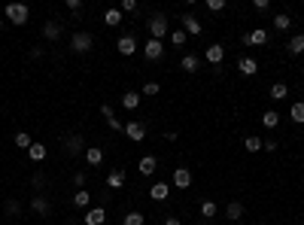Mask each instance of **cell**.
Listing matches in <instances>:
<instances>
[{
	"label": "cell",
	"instance_id": "1",
	"mask_svg": "<svg viewBox=\"0 0 304 225\" xmlns=\"http://www.w3.org/2000/svg\"><path fill=\"white\" fill-rule=\"evenodd\" d=\"M146 28H149V40H165L168 33H170V31H168V19H165L162 12H155L152 19L146 22Z\"/></svg>",
	"mask_w": 304,
	"mask_h": 225
},
{
	"label": "cell",
	"instance_id": "2",
	"mask_svg": "<svg viewBox=\"0 0 304 225\" xmlns=\"http://www.w3.org/2000/svg\"><path fill=\"white\" fill-rule=\"evenodd\" d=\"M28 19H31V9H28L25 3H6V22H12V25H28Z\"/></svg>",
	"mask_w": 304,
	"mask_h": 225
},
{
	"label": "cell",
	"instance_id": "3",
	"mask_svg": "<svg viewBox=\"0 0 304 225\" xmlns=\"http://www.w3.org/2000/svg\"><path fill=\"white\" fill-rule=\"evenodd\" d=\"M70 43H73V49L79 52V55H85V52H92V46H95V37H92L88 31H76Z\"/></svg>",
	"mask_w": 304,
	"mask_h": 225
},
{
	"label": "cell",
	"instance_id": "4",
	"mask_svg": "<svg viewBox=\"0 0 304 225\" xmlns=\"http://www.w3.org/2000/svg\"><path fill=\"white\" fill-rule=\"evenodd\" d=\"M125 137H128V140H134V143H140L143 137H146V125L143 122H125Z\"/></svg>",
	"mask_w": 304,
	"mask_h": 225
},
{
	"label": "cell",
	"instance_id": "5",
	"mask_svg": "<svg viewBox=\"0 0 304 225\" xmlns=\"http://www.w3.org/2000/svg\"><path fill=\"white\" fill-rule=\"evenodd\" d=\"M143 55H146V61H158V58L165 55V43H162V40H146Z\"/></svg>",
	"mask_w": 304,
	"mask_h": 225
},
{
	"label": "cell",
	"instance_id": "6",
	"mask_svg": "<svg viewBox=\"0 0 304 225\" xmlns=\"http://www.w3.org/2000/svg\"><path fill=\"white\" fill-rule=\"evenodd\" d=\"M180 25H183V31L189 33V37H201V31H204V28H201V22L195 19L192 12H186V15H183V19H180Z\"/></svg>",
	"mask_w": 304,
	"mask_h": 225
},
{
	"label": "cell",
	"instance_id": "7",
	"mask_svg": "<svg viewBox=\"0 0 304 225\" xmlns=\"http://www.w3.org/2000/svg\"><path fill=\"white\" fill-rule=\"evenodd\" d=\"M243 43L246 46H265L268 43V31L265 28H253L249 33H243Z\"/></svg>",
	"mask_w": 304,
	"mask_h": 225
},
{
	"label": "cell",
	"instance_id": "8",
	"mask_svg": "<svg viewBox=\"0 0 304 225\" xmlns=\"http://www.w3.org/2000/svg\"><path fill=\"white\" fill-rule=\"evenodd\" d=\"M237 70H240L243 76H256V73H259V61L249 58V55H240V58H237Z\"/></svg>",
	"mask_w": 304,
	"mask_h": 225
},
{
	"label": "cell",
	"instance_id": "9",
	"mask_svg": "<svg viewBox=\"0 0 304 225\" xmlns=\"http://www.w3.org/2000/svg\"><path fill=\"white\" fill-rule=\"evenodd\" d=\"M31 210L37 213V216H49V213H52V204H49L46 195H34V198H31Z\"/></svg>",
	"mask_w": 304,
	"mask_h": 225
},
{
	"label": "cell",
	"instance_id": "10",
	"mask_svg": "<svg viewBox=\"0 0 304 225\" xmlns=\"http://www.w3.org/2000/svg\"><path fill=\"white\" fill-rule=\"evenodd\" d=\"M116 49H119V55H125V58H131L134 52H137V40L131 37V33H128V37H119Z\"/></svg>",
	"mask_w": 304,
	"mask_h": 225
},
{
	"label": "cell",
	"instance_id": "11",
	"mask_svg": "<svg viewBox=\"0 0 304 225\" xmlns=\"http://www.w3.org/2000/svg\"><path fill=\"white\" fill-rule=\"evenodd\" d=\"M204 58L210 61V64H222V58H225V46H219V43H213V46H207V52H204Z\"/></svg>",
	"mask_w": 304,
	"mask_h": 225
},
{
	"label": "cell",
	"instance_id": "12",
	"mask_svg": "<svg viewBox=\"0 0 304 225\" xmlns=\"http://www.w3.org/2000/svg\"><path fill=\"white\" fill-rule=\"evenodd\" d=\"M173 186L176 189H189L192 186V170L189 167H176L173 170Z\"/></svg>",
	"mask_w": 304,
	"mask_h": 225
},
{
	"label": "cell",
	"instance_id": "13",
	"mask_svg": "<svg viewBox=\"0 0 304 225\" xmlns=\"http://www.w3.org/2000/svg\"><path fill=\"white\" fill-rule=\"evenodd\" d=\"M82 146H85V140H82L79 134H70L67 140H64V152H67V155H79Z\"/></svg>",
	"mask_w": 304,
	"mask_h": 225
},
{
	"label": "cell",
	"instance_id": "14",
	"mask_svg": "<svg viewBox=\"0 0 304 225\" xmlns=\"http://www.w3.org/2000/svg\"><path fill=\"white\" fill-rule=\"evenodd\" d=\"M106 222V210L103 207H92V210L85 213V225H103Z\"/></svg>",
	"mask_w": 304,
	"mask_h": 225
},
{
	"label": "cell",
	"instance_id": "15",
	"mask_svg": "<svg viewBox=\"0 0 304 225\" xmlns=\"http://www.w3.org/2000/svg\"><path fill=\"white\" fill-rule=\"evenodd\" d=\"M155 167H158V161L152 159V155H143L140 164H137V170H140L143 177H152V174H155Z\"/></svg>",
	"mask_w": 304,
	"mask_h": 225
},
{
	"label": "cell",
	"instance_id": "16",
	"mask_svg": "<svg viewBox=\"0 0 304 225\" xmlns=\"http://www.w3.org/2000/svg\"><path fill=\"white\" fill-rule=\"evenodd\" d=\"M149 195H152V201H168L170 186H168V183H155V186L149 189Z\"/></svg>",
	"mask_w": 304,
	"mask_h": 225
},
{
	"label": "cell",
	"instance_id": "17",
	"mask_svg": "<svg viewBox=\"0 0 304 225\" xmlns=\"http://www.w3.org/2000/svg\"><path fill=\"white\" fill-rule=\"evenodd\" d=\"M140 97H143L140 92H125V95H122V107H125V110H137V107H140Z\"/></svg>",
	"mask_w": 304,
	"mask_h": 225
},
{
	"label": "cell",
	"instance_id": "18",
	"mask_svg": "<svg viewBox=\"0 0 304 225\" xmlns=\"http://www.w3.org/2000/svg\"><path fill=\"white\" fill-rule=\"evenodd\" d=\"M85 161L92 164V167H98V164L103 161V149H101V146H88V149H85Z\"/></svg>",
	"mask_w": 304,
	"mask_h": 225
},
{
	"label": "cell",
	"instance_id": "19",
	"mask_svg": "<svg viewBox=\"0 0 304 225\" xmlns=\"http://www.w3.org/2000/svg\"><path fill=\"white\" fill-rule=\"evenodd\" d=\"M225 216H228L231 222H240V216H243V204H240V201H231V204L225 207Z\"/></svg>",
	"mask_w": 304,
	"mask_h": 225
},
{
	"label": "cell",
	"instance_id": "20",
	"mask_svg": "<svg viewBox=\"0 0 304 225\" xmlns=\"http://www.w3.org/2000/svg\"><path fill=\"white\" fill-rule=\"evenodd\" d=\"M43 37H46V40H58V37H61V25H58V22H46V25H43Z\"/></svg>",
	"mask_w": 304,
	"mask_h": 225
},
{
	"label": "cell",
	"instance_id": "21",
	"mask_svg": "<svg viewBox=\"0 0 304 225\" xmlns=\"http://www.w3.org/2000/svg\"><path fill=\"white\" fill-rule=\"evenodd\" d=\"M180 67H183L186 73H195V70H198V67H201V61H198V55H183Z\"/></svg>",
	"mask_w": 304,
	"mask_h": 225
},
{
	"label": "cell",
	"instance_id": "22",
	"mask_svg": "<svg viewBox=\"0 0 304 225\" xmlns=\"http://www.w3.org/2000/svg\"><path fill=\"white\" fill-rule=\"evenodd\" d=\"M88 204H92V195H88L85 189H76V195H73V207H79V210H85Z\"/></svg>",
	"mask_w": 304,
	"mask_h": 225
},
{
	"label": "cell",
	"instance_id": "23",
	"mask_svg": "<svg viewBox=\"0 0 304 225\" xmlns=\"http://www.w3.org/2000/svg\"><path fill=\"white\" fill-rule=\"evenodd\" d=\"M286 49H289V55H301V52H304V33H295Z\"/></svg>",
	"mask_w": 304,
	"mask_h": 225
},
{
	"label": "cell",
	"instance_id": "24",
	"mask_svg": "<svg viewBox=\"0 0 304 225\" xmlns=\"http://www.w3.org/2000/svg\"><path fill=\"white\" fill-rule=\"evenodd\" d=\"M103 22H106V28H119L122 25V12L119 9H106L103 12Z\"/></svg>",
	"mask_w": 304,
	"mask_h": 225
},
{
	"label": "cell",
	"instance_id": "25",
	"mask_svg": "<svg viewBox=\"0 0 304 225\" xmlns=\"http://www.w3.org/2000/svg\"><path fill=\"white\" fill-rule=\"evenodd\" d=\"M274 28H277V31H289V28H292L289 12H277V15H274Z\"/></svg>",
	"mask_w": 304,
	"mask_h": 225
},
{
	"label": "cell",
	"instance_id": "26",
	"mask_svg": "<svg viewBox=\"0 0 304 225\" xmlns=\"http://www.w3.org/2000/svg\"><path fill=\"white\" fill-rule=\"evenodd\" d=\"M28 155H31V161H43L46 155H49V149H46L43 143H34V146L28 149Z\"/></svg>",
	"mask_w": 304,
	"mask_h": 225
},
{
	"label": "cell",
	"instance_id": "27",
	"mask_svg": "<svg viewBox=\"0 0 304 225\" xmlns=\"http://www.w3.org/2000/svg\"><path fill=\"white\" fill-rule=\"evenodd\" d=\"M146 222V216H143L140 210H131V213H125V219H122V225H143Z\"/></svg>",
	"mask_w": 304,
	"mask_h": 225
},
{
	"label": "cell",
	"instance_id": "28",
	"mask_svg": "<svg viewBox=\"0 0 304 225\" xmlns=\"http://www.w3.org/2000/svg\"><path fill=\"white\" fill-rule=\"evenodd\" d=\"M219 213V207H216V201H201V216L204 219H213Z\"/></svg>",
	"mask_w": 304,
	"mask_h": 225
},
{
	"label": "cell",
	"instance_id": "29",
	"mask_svg": "<svg viewBox=\"0 0 304 225\" xmlns=\"http://www.w3.org/2000/svg\"><path fill=\"white\" fill-rule=\"evenodd\" d=\"M286 95H289V85H286V82H274V85H271V97H274V100H283Z\"/></svg>",
	"mask_w": 304,
	"mask_h": 225
},
{
	"label": "cell",
	"instance_id": "30",
	"mask_svg": "<svg viewBox=\"0 0 304 225\" xmlns=\"http://www.w3.org/2000/svg\"><path fill=\"white\" fill-rule=\"evenodd\" d=\"M289 116H292V122L304 125V103H301V100H295V103H292V110H289Z\"/></svg>",
	"mask_w": 304,
	"mask_h": 225
},
{
	"label": "cell",
	"instance_id": "31",
	"mask_svg": "<svg viewBox=\"0 0 304 225\" xmlns=\"http://www.w3.org/2000/svg\"><path fill=\"white\" fill-rule=\"evenodd\" d=\"M186 40H189V33H186L183 28H173V31H170V43H173V46H186Z\"/></svg>",
	"mask_w": 304,
	"mask_h": 225
},
{
	"label": "cell",
	"instance_id": "32",
	"mask_svg": "<svg viewBox=\"0 0 304 225\" xmlns=\"http://www.w3.org/2000/svg\"><path fill=\"white\" fill-rule=\"evenodd\" d=\"M106 183H110V189H122L125 186V170H113V174L106 177Z\"/></svg>",
	"mask_w": 304,
	"mask_h": 225
},
{
	"label": "cell",
	"instance_id": "33",
	"mask_svg": "<svg viewBox=\"0 0 304 225\" xmlns=\"http://www.w3.org/2000/svg\"><path fill=\"white\" fill-rule=\"evenodd\" d=\"M262 125H265V128H277V125H280V116H277L274 110H268V113L262 116Z\"/></svg>",
	"mask_w": 304,
	"mask_h": 225
},
{
	"label": "cell",
	"instance_id": "34",
	"mask_svg": "<svg viewBox=\"0 0 304 225\" xmlns=\"http://www.w3.org/2000/svg\"><path fill=\"white\" fill-rule=\"evenodd\" d=\"M158 92H162V85H158V82H146V85L140 89V95H143V97H155Z\"/></svg>",
	"mask_w": 304,
	"mask_h": 225
},
{
	"label": "cell",
	"instance_id": "35",
	"mask_svg": "<svg viewBox=\"0 0 304 225\" xmlns=\"http://www.w3.org/2000/svg\"><path fill=\"white\" fill-rule=\"evenodd\" d=\"M243 146H246V152H259V149H262V137H253V134H249L246 140H243Z\"/></svg>",
	"mask_w": 304,
	"mask_h": 225
},
{
	"label": "cell",
	"instance_id": "36",
	"mask_svg": "<svg viewBox=\"0 0 304 225\" xmlns=\"http://www.w3.org/2000/svg\"><path fill=\"white\" fill-rule=\"evenodd\" d=\"M15 146H22V149H31V146H34V143H31V134L19 131V134H15Z\"/></svg>",
	"mask_w": 304,
	"mask_h": 225
},
{
	"label": "cell",
	"instance_id": "37",
	"mask_svg": "<svg viewBox=\"0 0 304 225\" xmlns=\"http://www.w3.org/2000/svg\"><path fill=\"white\" fill-rule=\"evenodd\" d=\"M3 210H6L9 216H19V213H22V204L15 201V198H9V201H6V207H3Z\"/></svg>",
	"mask_w": 304,
	"mask_h": 225
},
{
	"label": "cell",
	"instance_id": "38",
	"mask_svg": "<svg viewBox=\"0 0 304 225\" xmlns=\"http://www.w3.org/2000/svg\"><path fill=\"white\" fill-rule=\"evenodd\" d=\"M119 12H122V15H125V12H137V0H122Z\"/></svg>",
	"mask_w": 304,
	"mask_h": 225
},
{
	"label": "cell",
	"instance_id": "39",
	"mask_svg": "<svg viewBox=\"0 0 304 225\" xmlns=\"http://www.w3.org/2000/svg\"><path fill=\"white\" fill-rule=\"evenodd\" d=\"M207 9L210 12H222L225 9V0H207Z\"/></svg>",
	"mask_w": 304,
	"mask_h": 225
},
{
	"label": "cell",
	"instance_id": "40",
	"mask_svg": "<svg viewBox=\"0 0 304 225\" xmlns=\"http://www.w3.org/2000/svg\"><path fill=\"white\" fill-rule=\"evenodd\" d=\"M101 116L106 119V122H110V119H116V110L110 107V103H103V107H101Z\"/></svg>",
	"mask_w": 304,
	"mask_h": 225
},
{
	"label": "cell",
	"instance_id": "41",
	"mask_svg": "<svg viewBox=\"0 0 304 225\" xmlns=\"http://www.w3.org/2000/svg\"><path fill=\"white\" fill-rule=\"evenodd\" d=\"M262 149L265 152H277V140H274V137H271V140H262Z\"/></svg>",
	"mask_w": 304,
	"mask_h": 225
},
{
	"label": "cell",
	"instance_id": "42",
	"mask_svg": "<svg viewBox=\"0 0 304 225\" xmlns=\"http://www.w3.org/2000/svg\"><path fill=\"white\" fill-rule=\"evenodd\" d=\"M67 9L70 12H82V0H67Z\"/></svg>",
	"mask_w": 304,
	"mask_h": 225
},
{
	"label": "cell",
	"instance_id": "43",
	"mask_svg": "<svg viewBox=\"0 0 304 225\" xmlns=\"http://www.w3.org/2000/svg\"><path fill=\"white\" fill-rule=\"evenodd\" d=\"M73 186H76V189H85V174H82V170H79V174H73Z\"/></svg>",
	"mask_w": 304,
	"mask_h": 225
},
{
	"label": "cell",
	"instance_id": "44",
	"mask_svg": "<svg viewBox=\"0 0 304 225\" xmlns=\"http://www.w3.org/2000/svg\"><path fill=\"white\" fill-rule=\"evenodd\" d=\"M253 6H256L259 12H265V9H268V6H271V3H268V0H256V3H253Z\"/></svg>",
	"mask_w": 304,
	"mask_h": 225
},
{
	"label": "cell",
	"instance_id": "45",
	"mask_svg": "<svg viewBox=\"0 0 304 225\" xmlns=\"http://www.w3.org/2000/svg\"><path fill=\"white\" fill-rule=\"evenodd\" d=\"M31 183H34V189H43V183H46V180H43V174H37V177H34Z\"/></svg>",
	"mask_w": 304,
	"mask_h": 225
},
{
	"label": "cell",
	"instance_id": "46",
	"mask_svg": "<svg viewBox=\"0 0 304 225\" xmlns=\"http://www.w3.org/2000/svg\"><path fill=\"white\" fill-rule=\"evenodd\" d=\"M165 225H183V222L176 219V216H168V219H165Z\"/></svg>",
	"mask_w": 304,
	"mask_h": 225
},
{
	"label": "cell",
	"instance_id": "47",
	"mask_svg": "<svg viewBox=\"0 0 304 225\" xmlns=\"http://www.w3.org/2000/svg\"><path fill=\"white\" fill-rule=\"evenodd\" d=\"M274 225H280V222H274Z\"/></svg>",
	"mask_w": 304,
	"mask_h": 225
}]
</instances>
